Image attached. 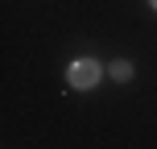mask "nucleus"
<instances>
[{
	"mask_svg": "<svg viewBox=\"0 0 157 149\" xmlns=\"http://www.w3.org/2000/svg\"><path fill=\"white\" fill-rule=\"evenodd\" d=\"M149 4H153V8H157V0H149Z\"/></svg>",
	"mask_w": 157,
	"mask_h": 149,
	"instance_id": "7ed1b4c3",
	"label": "nucleus"
},
{
	"mask_svg": "<svg viewBox=\"0 0 157 149\" xmlns=\"http://www.w3.org/2000/svg\"><path fill=\"white\" fill-rule=\"evenodd\" d=\"M99 62H95V58H75L71 66H66V83L75 87V91H91L95 83H99Z\"/></svg>",
	"mask_w": 157,
	"mask_h": 149,
	"instance_id": "f257e3e1",
	"label": "nucleus"
},
{
	"mask_svg": "<svg viewBox=\"0 0 157 149\" xmlns=\"http://www.w3.org/2000/svg\"><path fill=\"white\" fill-rule=\"evenodd\" d=\"M112 79L128 83V79H132V66H128V62H112Z\"/></svg>",
	"mask_w": 157,
	"mask_h": 149,
	"instance_id": "f03ea898",
	"label": "nucleus"
}]
</instances>
